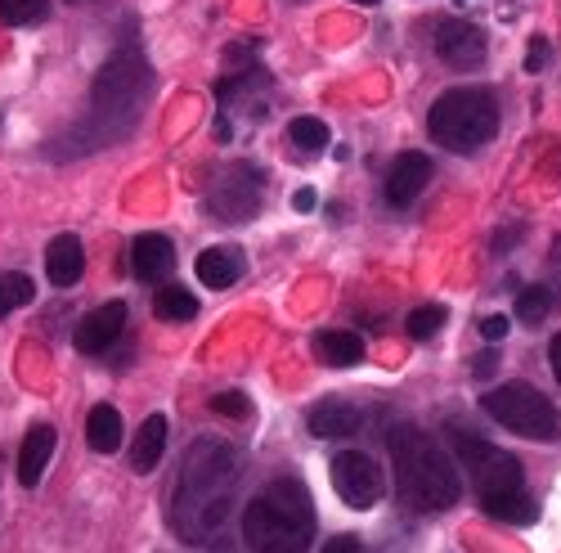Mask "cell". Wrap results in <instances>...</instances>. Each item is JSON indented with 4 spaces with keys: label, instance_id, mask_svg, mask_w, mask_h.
Here are the masks:
<instances>
[{
    "label": "cell",
    "instance_id": "6da1fadb",
    "mask_svg": "<svg viewBox=\"0 0 561 553\" xmlns=\"http://www.w3.org/2000/svg\"><path fill=\"white\" fill-rule=\"evenodd\" d=\"M233 482H239V454L229 441L203 437L190 445L171 495V527L184 544H207L225 527L233 509Z\"/></svg>",
    "mask_w": 561,
    "mask_h": 553
},
{
    "label": "cell",
    "instance_id": "7a4b0ae2",
    "mask_svg": "<svg viewBox=\"0 0 561 553\" xmlns=\"http://www.w3.org/2000/svg\"><path fill=\"white\" fill-rule=\"evenodd\" d=\"M391 459H396L400 499L413 514H445L458 504L462 482L454 469V454L440 441L417 432L413 424H400V428H391Z\"/></svg>",
    "mask_w": 561,
    "mask_h": 553
},
{
    "label": "cell",
    "instance_id": "3957f363",
    "mask_svg": "<svg viewBox=\"0 0 561 553\" xmlns=\"http://www.w3.org/2000/svg\"><path fill=\"white\" fill-rule=\"evenodd\" d=\"M243 540L252 553H306L314 540V499L297 477L270 482L243 509Z\"/></svg>",
    "mask_w": 561,
    "mask_h": 553
},
{
    "label": "cell",
    "instance_id": "277c9868",
    "mask_svg": "<svg viewBox=\"0 0 561 553\" xmlns=\"http://www.w3.org/2000/svg\"><path fill=\"white\" fill-rule=\"evenodd\" d=\"M454 459H462L467 473H472L477 495H481V509L490 518L512 522V527H526V522L539 518V504L526 495V473H522V464L507 450L458 432L454 437Z\"/></svg>",
    "mask_w": 561,
    "mask_h": 553
},
{
    "label": "cell",
    "instance_id": "5b68a950",
    "mask_svg": "<svg viewBox=\"0 0 561 553\" xmlns=\"http://www.w3.org/2000/svg\"><path fill=\"white\" fill-rule=\"evenodd\" d=\"M427 131H432V140L449 154H477L481 145H490L499 135V104L481 86L445 90L427 113Z\"/></svg>",
    "mask_w": 561,
    "mask_h": 553
},
{
    "label": "cell",
    "instance_id": "8992f818",
    "mask_svg": "<svg viewBox=\"0 0 561 553\" xmlns=\"http://www.w3.org/2000/svg\"><path fill=\"white\" fill-rule=\"evenodd\" d=\"M481 409L494 424H503L507 432H517L526 441H557L561 419L543 392H535L530 383H503L494 392L481 396Z\"/></svg>",
    "mask_w": 561,
    "mask_h": 553
},
{
    "label": "cell",
    "instance_id": "52a82bcc",
    "mask_svg": "<svg viewBox=\"0 0 561 553\" xmlns=\"http://www.w3.org/2000/svg\"><path fill=\"white\" fill-rule=\"evenodd\" d=\"M329 477H333L337 499L355 514L373 509V504L382 499V469H378V459L364 450H337L329 459Z\"/></svg>",
    "mask_w": 561,
    "mask_h": 553
},
{
    "label": "cell",
    "instance_id": "ba28073f",
    "mask_svg": "<svg viewBox=\"0 0 561 553\" xmlns=\"http://www.w3.org/2000/svg\"><path fill=\"white\" fill-rule=\"evenodd\" d=\"M261 194H265V176L252 162L225 167L216 176V184H211V212L220 221H248V216H256Z\"/></svg>",
    "mask_w": 561,
    "mask_h": 553
},
{
    "label": "cell",
    "instance_id": "9c48e42d",
    "mask_svg": "<svg viewBox=\"0 0 561 553\" xmlns=\"http://www.w3.org/2000/svg\"><path fill=\"white\" fill-rule=\"evenodd\" d=\"M436 55L449 68H481L485 64V32L467 19H445L436 27Z\"/></svg>",
    "mask_w": 561,
    "mask_h": 553
},
{
    "label": "cell",
    "instance_id": "30bf717a",
    "mask_svg": "<svg viewBox=\"0 0 561 553\" xmlns=\"http://www.w3.org/2000/svg\"><path fill=\"white\" fill-rule=\"evenodd\" d=\"M432 158L427 154H417V149H409V154H400L396 162H391V171H387V203L391 207H409V203H417V194L432 184Z\"/></svg>",
    "mask_w": 561,
    "mask_h": 553
},
{
    "label": "cell",
    "instance_id": "8fae6325",
    "mask_svg": "<svg viewBox=\"0 0 561 553\" xmlns=\"http://www.w3.org/2000/svg\"><path fill=\"white\" fill-rule=\"evenodd\" d=\"M122 329H126V302H104L100 311H90L81 325H77L72 342H77V351H85V356H104V351L122 338Z\"/></svg>",
    "mask_w": 561,
    "mask_h": 553
},
{
    "label": "cell",
    "instance_id": "7c38bea8",
    "mask_svg": "<svg viewBox=\"0 0 561 553\" xmlns=\"http://www.w3.org/2000/svg\"><path fill=\"white\" fill-rule=\"evenodd\" d=\"M359 424H364L359 405H351V400H342V396L314 400L310 414H306V428H310V437H319V441H346V437L359 432Z\"/></svg>",
    "mask_w": 561,
    "mask_h": 553
},
{
    "label": "cell",
    "instance_id": "4fadbf2b",
    "mask_svg": "<svg viewBox=\"0 0 561 553\" xmlns=\"http://www.w3.org/2000/svg\"><path fill=\"white\" fill-rule=\"evenodd\" d=\"M167 437H171V424H167V414H149L145 424H139V432L130 437V473H153L158 469V459L167 454Z\"/></svg>",
    "mask_w": 561,
    "mask_h": 553
},
{
    "label": "cell",
    "instance_id": "5bb4252c",
    "mask_svg": "<svg viewBox=\"0 0 561 553\" xmlns=\"http://www.w3.org/2000/svg\"><path fill=\"white\" fill-rule=\"evenodd\" d=\"M175 266V248L167 235H139L130 244V270H135V280H145V284H158L167 280Z\"/></svg>",
    "mask_w": 561,
    "mask_h": 553
},
{
    "label": "cell",
    "instance_id": "9a60e30c",
    "mask_svg": "<svg viewBox=\"0 0 561 553\" xmlns=\"http://www.w3.org/2000/svg\"><path fill=\"white\" fill-rule=\"evenodd\" d=\"M55 445H59V432L50 424H36L27 428L23 445H19V482L23 486H36L45 477V464L55 459Z\"/></svg>",
    "mask_w": 561,
    "mask_h": 553
},
{
    "label": "cell",
    "instance_id": "2e32d148",
    "mask_svg": "<svg viewBox=\"0 0 561 553\" xmlns=\"http://www.w3.org/2000/svg\"><path fill=\"white\" fill-rule=\"evenodd\" d=\"M45 274H50L55 289H77L85 274V252L77 235H59L50 248H45Z\"/></svg>",
    "mask_w": 561,
    "mask_h": 553
},
{
    "label": "cell",
    "instance_id": "e0dca14e",
    "mask_svg": "<svg viewBox=\"0 0 561 553\" xmlns=\"http://www.w3.org/2000/svg\"><path fill=\"white\" fill-rule=\"evenodd\" d=\"M194 270H198V280H203L207 289L220 293V289H229V284H239V274L248 270V261H243L239 248H207V252H198Z\"/></svg>",
    "mask_w": 561,
    "mask_h": 553
},
{
    "label": "cell",
    "instance_id": "ac0fdd59",
    "mask_svg": "<svg viewBox=\"0 0 561 553\" xmlns=\"http://www.w3.org/2000/svg\"><path fill=\"white\" fill-rule=\"evenodd\" d=\"M314 351L323 364H333V369H355L364 360V338L351 334V329H323L314 338Z\"/></svg>",
    "mask_w": 561,
    "mask_h": 553
},
{
    "label": "cell",
    "instance_id": "d6986e66",
    "mask_svg": "<svg viewBox=\"0 0 561 553\" xmlns=\"http://www.w3.org/2000/svg\"><path fill=\"white\" fill-rule=\"evenodd\" d=\"M85 441L100 454H117L122 450V414L113 405H95L85 414Z\"/></svg>",
    "mask_w": 561,
    "mask_h": 553
},
{
    "label": "cell",
    "instance_id": "ffe728a7",
    "mask_svg": "<svg viewBox=\"0 0 561 553\" xmlns=\"http://www.w3.org/2000/svg\"><path fill=\"white\" fill-rule=\"evenodd\" d=\"M153 311H158V319H171V325H184V319H194V315H198V297H194L190 289H175V284H167V289H158Z\"/></svg>",
    "mask_w": 561,
    "mask_h": 553
},
{
    "label": "cell",
    "instance_id": "44dd1931",
    "mask_svg": "<svg viewBox=\"0 0 561 553\" xmlns=\"http://www.w3.org/2000/svg\"><path fill=\"white\" fill-rule=\"evenodd\" d=\"M288 140L297 154H323L333 140H329V122H319V117H293L288 122Z\"/></svg>",
    "mask_w": 561,
    "mask_h": 553
},
{
    "label": "cell",
    "instance_id": "7402d4cb",
    "mask_svg": "<svg viewBox=\"0 0 561 553\" xmlns=\"http://www.w3.org/2000/svg\"><path fill=\"white\" fill-rule=\"evenodd\" d=\"M32 297H36V284L23 270H0V319L14 315L19 306H27Z\"/></svg>",
    "mask_w": 561,
    "mask_h": 553
},
{
    "label": "cell",
    "instance_id": "603a6c76",
    "mask_svg": "<svg viewBox=\"0 0 561 553\" xmlns=\"http://www.w3.org/2000/svg\"><path fill=\"white\" fill-rule=\"evenodd\" d=\"M50 19V0H0V23L5 27H36Z\"/></svg>",
    "mask_w": 561,
    "mask_h": 553
},
{
    "label": "cell",
    "instance_id": "cb8c5ba5",
    "mask_svg": "<svg viewBox=\"0 0 561 553\" xmlns=\"http://www.w3.org/2000/svg\"><path fill=\"white\" fill-rule=\"evenodd\" d=\"M445 319H449V311H445L440 302H427V306H417V311H409V338H417V342H427V338H436V334L445 329Z\"/></svg>",
    "mask_w": 561,
    "mask_h": 553
},
{
    "label": "cell",
    "instance_id": "d4e9b609",
    "mask_svg": "<svg viewBox=\"0 0 561 553\" xmlns=\"http://www.w3.org/2000/svg\"><path fill=\"white\" fill-rule=\"evenodd\" d=\"M552 302H557V293H552L548 284H535V289L517 293V315L526 319V325H543L548 311H552Z\"/></svg>",
    "mask_w": 561,
    "mask_h": 553
},
{
    "label": "cell",
    "instance_id": "484cf974",
    "mask_svg": "<svg viewBox=\"0 0 561 553\" xmlns=\"http://www.w3.org/2000/svg\"><path fill=\"white\" fill-rule=\"evenodd\" d=\"M211 409L216 414H229V419H252V400L243 392H220L211 396Z\"/></svg>",
    "mask_w": 561,
    "mask_h": 553
},
{
    "label": "cell",
    "instance_id": "4316f807",
    "mask_svg": "<svg viewBox=\"0 0 561 553\" xmlns=\"http://www.w3.org/2000/svg\"><path fill=\"white\" fill-rule=\"evenodd\" d=\"M548 55H552V45H548L543 36H535V41L526 45V72H543V68H548Z\"/></svg>",
    "mask_w": 561,
    "mask_h": 553
},
{
    "label": "cell",
    "instance_id": "83f0119b",
    "mask_svg": "<svg viewBox=\"0 0 561 553\" xmlns=\"http://www.w3.org/2000/svg\"><path fill=\"white\" fill-rule=\"evenodd\" d=\"M507 329H512V325H507L503 315H485V319H481V338H485V342H503Z\"/></svg>",
    "mask_w": 561,
    "mask_h": 553
},
{
    "label": "cell",
    "instance_id": "f1b7e54d",
    "mask_svg": "<svg viewBox=\"0 0 561 553\" xmlns=\"http://www.w3.org/2000/svg\"><path fill=\"white\" fill-rule=\"evenodd\" d=\"M323 553H368L355 535H337V540H329V544H323Z\"/></svg>",
    "mask_w": 561,
    "mask_h": 553
},
{
    "label": "cell",
    "instance_id": "f546056e",
    "mask_svg": "<svg viewBox=\"0 0 561 553\" xmlns=\"http://www.w3.org/2000/svg\"><path fill=\"white\" fill-rule=\"evenodd\" d=\"M494 369H499V351H481L477 364H472V374H477V379H490Z\"/></svg>",
    "mask_w": 561,
    "mask_h": 553
},
{
    "label": "cell",
    "instance_id": "4dcf8cb0",
    "mask_svg": "<svg viewBox=\"0 0 561 553\" xmlns=\"http://www.w3.org/2000/svg\"><path fill=\"white\" fill-rule=\"evenodd\" d=\"M548 369H552V379L561 383V334L548 342Z\"/></svg>",
    "mask_w": 561,
    "mask_h": 553
},
{
    "label": "cell",
    "instance_id": "1f68e13d",
    "mask_svg": "<svg viewBox=\"0 0 561 553\" xmlns=\"http://www.w3.org/2000/svg\"><path fill=\"white\" fill-rule=\"evenodd\" d=\"M293 203H297V212H314L319 194H314V190H297V194H293Z\"/></svg>",
    "mask_w": 561,
    "mask_h": 553
},
{
    "label": "cell",
    "instance_id": "d6a6232c",
    "mask_svg": "<svg viewBox=\"0 0 561 553\" xmlns=\"http://www.w3.org/2000/svg\"><path fill=\"white\" fill-rule=\"evenodd\" d=\"M355 5H378V0H355Z\"/></svg>",
    "mask_w": 561,
    "mask_h": 553
}]
</instances>
